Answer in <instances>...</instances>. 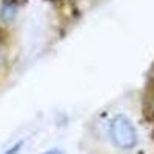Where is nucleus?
<instances>
[{
	"mask_svg": "<svg viewBox=\"0 0 154 154\" xmlns=\"http://www.w3.org/2000/svg\"><path fill=\"white\" fill-rule=\"evenodd\" d=\"M105 134L112 148L122 152L136 151L140 145V131L130 114L112 112L105 122Z\"/></svg>",
	"mask_w": 154,
	"mask_h": 154,
	"instance_id": "1",
	"label": "nucleus"
},
{
	"mask_svg": "<svg viewBox=\"0 0 154 154\" xmlns=\"http://www.w3.org/2000/svg\"><path fill=\"white\" fill-rule=\"evenodd\" d=\"M42 154H63V152H62L60 149H57V148H56V149H49V151H45V152H42Z\"/></svg>",
	"mask_w": 154,
	"mask_h": 154,
	"instance_id": "2",
	"label": "nucleus"
}]
</instances>
